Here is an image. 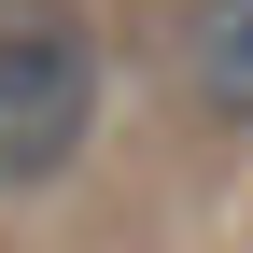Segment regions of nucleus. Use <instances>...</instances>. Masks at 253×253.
Masks as SVG:
<instances>
[{"label": "nucleus", "instance_id": "nucleus-1", "mask_svg": "<svg viewBox=\"0 0 253 253\" xmlns=\"http://www.w3.org/2000/svg\"><path fill=\"white\" fill-rule=\"evenodd\" d=\"M99 14L84 0H0V211L84 169L99 141Z\"/></svg>", "mask_w": 253, "mask_h": 253}, {"label": "nucleus", "instance_id": "nucleus-2", "mask_svg": "<svg viewBox=\"0 0 253 253\" xmlns=\"http://www.w3.org/2000/svg\"><path fill=\"white\" fill-rule=\"evenodd\" d=\"M155 56H169V99L197 126H253V0H169Z\"/></svg>", "mask_w": 253, "mask_h": 253}]
</instances>
